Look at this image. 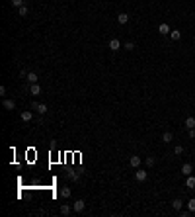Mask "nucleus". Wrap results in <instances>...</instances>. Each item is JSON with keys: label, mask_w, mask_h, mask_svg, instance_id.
Wrapping results in <instances>:
<instances>
[{"label": "nucleus", "mask_w": 195, "mask_h": 217, "mask_svg": "<svg viewBox=\"0 0 195 217\" xmlns=\"http://www.w3.org/2000/svg\"><path fill=\"white\" fill-rule=\"evenodd\" d=\"M162 141H164L166 145H168V143H172V141H174V135H172V133H170V131H166L164 135H162Z\"/></svg>", "instance_id": "dca6fc26"}, {"label": "nucleus", "mask_w": 195, "mask_h": 217, "mask_svg": "<svg viewBox=\"0 0 195 217\" xmlns=\"http://www.w3.org/2000/svg\"><path fill=\"white\" fill-rule=\"evenodd\" d=\"M12 6H16V8L24 6V0H12Z\"/></svg>", "instance_id": "a878e982"}, {"label": "nucleus", "mask_w": 195, "mask_h": 217, "mask_svg": "<svg viewBox=\"0 0 195 217\" xmlns=\"http://www.w3.org/2000/svg\"><path fill=\"white\" fill-rule=\"evenodd\" d=\"M39 80V76H37V73H27V82H30V84H35V82Z\"/></svg>", "instance_id": "2eb2a0df"}, {"label": "nucleus", "mask_w": 195, "mask_h": 217, "mask_svg": "<svg viewBox=\"0 0 195 217\" xmlns=\"http://www.w3.org/2000/svg\"><path fill=\"white\" fill-rule=\"evenodd\" d=\"M31 110H37V114H41V115L47 114V106H45V104H37V102H33V104H31Z\"/></svg>", "instance_id": "20e7f679"}, {"label": "nucleus", "mask_w": 195, "mask_h": 217, "mask_svg": "<svg viewBox=\"0 0 195 217\" xmlns=\"http://www.w3.org/2000/svg\"><path fill=\"white\" fill-rule=\"evenodd\" d=\"M174 155H184V147H181V145H176V147H174Z\"/></svg>", "instance_id": "5701e85b"}, {"label": "nucleus", "mask_w": 195, "mask_h": 217, "mask_svg": "<svg viewBox=\"0 0 195 217\" xmlns=\"http://www.w3.org/2000/svg\"><path fill=\"white\" fill-rule=\"evenodd\" d=\"M4 108L6 110H16V102L14 100H4Z\"/></svg>", "instance_id": "a211bd4d"}, {"label": "nucleus", "mask_w": 195, "mask_h": 217, "mask_svg": "<svg viewBox=\"0 0 195 217\" xmlns=\"http://www.w3.org/2000/svg\"><path fill=\"white\" fill-rule=\"evenodd\" d=\"M140 162H143V158H140V157H137V155H133V157L129 158V164L133 166V168H139V166H140Z\"/></svg>", "instance_id": "423d86ee"}, {"label": "nucleus", "mask_w": 195, "mask_h": 217, "mask_svg": "<svg viewBox=\"0 0 195 217\" xmlns=\"http://www.w3.org/2000/svg\"><path fill=\"white\" fill-rule=\"evenodd\" d=\"M72 211H74V209H72V207H70V206H68V203H63V206H61V215H64V217H68L70 213H72Z\"/></svg>", "instance_id": "0eeeda50"}, {"label": "nucleus", "mask_w": 195, "mask_h": 217, "mask_svg": "<svg viewBox=\"0 0 195 217\" xmlns=\"http://www.w3.org/2000/svg\"><path fill=\"white\" fill-rule=\"evenodd\" d=\"M184 125H185L187 129H195V118H193V115H189V118H185Z\"/></svg>", "instance_id": "ddd939ff"}, {"label": "nucleus", "mask_w": 195, "mask_h": 217, "mask_svg": "<svg viewBox=\"0 0 195 217\" xmlns=\"http://www.w3.org/2000/svg\"><path fill=\"white\" fill-rule=\"evenodd\" d=\"M191 172H193V164L191 162H184V164H181V174H184V176H189Z\"/></svg>", "instance_id": "39448f33"}, {"label": "nucleus", "mask_w": 195, "mask_h": 217, "mask_svg": "<svg viewBox=\"0 0 195 217\" xmlns=\"http://www.w3.org/2000/svg\"><path fill=\"white\" fill-rule=\"evenodd\" d=\"M189 137H191V139H195V129H189Z\"/></svg>", "instance_id": "bb28decb"}, {"label": "nucleus", "mask_w": 195, "mask_h": 217, "mask_svg": "<svg viewBox=\"0 0 195 217\" xmlns=\"http://www.w3.org/2000/svg\"><path fill=\"white\" fill-rule=\"evenodd\" d=\"M172 207H174L176 211H181V207H184V202H181L180 198H176V199L172 202Z\"/></svg>", "instance_id": "4468645a"}, {"label": "nucleus", "mask_w": 195, "mask_h": 217, "mask_svg": "<svg viewBox=\"0 0 195 217\" xmlns=\"http://www.w3.org/2000/svg\"><path fill=\"white\" fill-rule=\"evenodd\" d=\"M170 37H172L174 41L181 39V31H180V30H172V31H170Z\"/></svg>", "instance_id": "f3484780"}, {"label": "nucleus", "mask_w": 195, "mask_h": 217, "mask_svg": "<svg viewBox=\"0 0 195 217\" xmlns=\"http://www.w3.org/2000/svg\"><path fill=\"white\" fill-rule=\"evenodd\" d=\"M70 194H72L70 188H63V190H61V196H63V198H70Z\"/></svg>", "instance_id": "aec40b11"}, {"label": "nucleus", "mask_w": 195, "mask_h": 217, "mask_svg": "<svg viewBox=\"0 0 195 217\" xmlns=\"http://www.w3.org/2000/svg\"><path fill=\"white\" fill-rule=\"evenodd\" d=\"M107 47H109V51H119V49H121V41H119L117 37H113V39H109Z\"/></svg>", "instance_id": "7ed1b4c3"}, {"label": "nucleus", "mask_w": 195, "mask_h": 217, "mask_svg": "<svg viewBox=\"0 0 195 217\" xmlns=\"http://www.w3.org/2000/svg\"><path fill=\"white\" fill-rule=\"evenodd\" d=\"M170 31H172V30H170L168 24H160V26H158V33H160V35H168Z\"/></svg>", "instance_id": "1a4fd4ad"}, {"label": "nucleus", "mask_w": 195, "mask_h": 217, "mask_svg": "<svg viewBox=\"0 0 195 217\" xmlns=\"http://www.w3.org/2000/svg\"><path fill=\"white\" fill-rule=\"evenodd\" d=\"M144 162H146V166H154L156 158H154V157H148V158H146V160H144Z\"/></svg>", "instance_id": "b1692460"}, {"label": "nucleus", "mask_w": 195, "mask_h": 217, "mask_svg": "<svg viewBox=\"0 0 195 217\" xmlns=\"http://www.w3.org/2000/svg\"><path fill=\"white\" fill-rule=\"evenodd\" d=\"M185 188L195 190V176H193V174H189V176H187V180H185Z\"/></svg>", "instance_id": "9d476101"}, {"label": "nucleus", "mask_w": 195, "mask_h": 217, "mask_svg": "<svg viewBox=\"0 0 195 217\" xmlns=\"http://www.w3.org/2000/svg\"><path fill=\"white\" fill-rule=\"evenodd\" d=\"M20 118H22V121H31L33 119V114L30 110H26V112H22V114H20Z\"/></svg>", "instance_id": "f8f14e48"}, {"label": "nucleus", "mask_w": 195, "mask_h": 217, "mask_svg": "<svg viewBox=\"0 0 195 217\" xmlns=\"http://www.w3.org/2000/svg\"><path fill=\"white\" fill-rule=\"evenodd\" d=\"M187 209L191 211V213L195 211V198H191V199H189V202H187Z\"/></svg>", "instance_id": "412c9836"}, {"label": "nucleus", "mask_w": 195, "mask_h": 217, "mask_svg": "<svg viewBox=\"0 0 195 217\" xmlns=\"http://www.w3.org/2000/svg\"><path fill=\"white\" fill-rule=\"evenodd\" d=\"M135 47H137V45L133 43V41H127V43L123 45V49H125V51H135Z\"/></svg>", "instance_id": "6ab92c4d"}, {"label": "nucleus", "mask_w": 195, "mask_h": 217, "mask_svg": "<svg viewBox=\"0 0 195 217\" xmlns=\"http://www.w3.org/2000/svg\"><path fill=\"white\" fill-rule=\"evenodd\" d=\"M66 176H68L70 180H74V182L78 180V172H68V174H66Z\"/></svg>", "instance_id": "393cba45"}, {"label": "nucleus", "mask_w": 195, "mask_h": 217, "mask_svg": "<svg viewBox=\"0 0 195 217\" xmlns=\"http://www.w3.org/2000/svg\"><path fill=\"white\" fill-rule=\"evenodd\" d=\"M127 22H129V14H125V12H121V14L117 16V24H119V26H125Z\"/></svg>", "instance_id": "6e6552de"}, {"label": "nucleus", "mask_w": 195, "mask_h": 217, "mask_svg": "<svg viewBox=\"0 0 195 217\" xmlns=\"http://www.w3.org/2000/svg\"><path fill=\"white\" fill-rule=\"evenodd\" d=\"M146 178H148V172H146V170L137 168V172H135V180H137V182H144Z\"/></svg>", "instance_id": "f03ea898"}, {"label": "nucleus", "mask_w": 195, "mask_h": 217, "mask_svg": "<svg viewBox=\"0 0 195 217\" xmlns=\"http://www.w3.org/2000/svg\"><path fill=\"white\" fill-rule=\"evenodd\" d=\"M30 94H31V96H39V94H41V86L37 84V82L30 86Z\"/></svg>", "instance_id": "9b49d317"}, {"label": "nucleus", "mask_w": 195, "mask_h": 217, "mask_svg": "<svg viewBox=\"0 0 195 217\" xmlns=\"http://www.w3.org/2000/svg\"><path fill=\"white\" fill-rule=\"evenodd\" d=\"M72 209H74V213H82V211L86 209V202L84 199H76L74 206H72Z\"/></svg>", "instance_id": "f257e3e1"}, {"label": "nucleus", "mask_w": 195, "mask_h": 217, "mask_svg": "<svg viewBox=\"0 0 195 217\" xmlns=\"http://www.w3.org/2000/svg\"><path fill=\"white\" fill-rule=\"evenodd\" d=\"M18 14H20V16H27V6H26V4L18 8Z\"/></svg>", "instance_id": "4be33fe9"}]
</instances>
